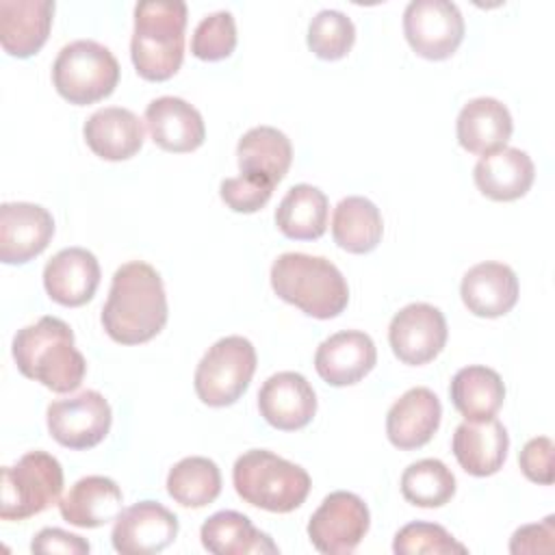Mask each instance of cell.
<instances>
[{
	"label": "cell",
	"instance_id": "6",
	"mask_svg": "<svg viewBox=\"0 0 555 555\" xmlns=\"http://www.w3.org/2000/svg\"><path fill=\"white\" fill-rule=\"evenodd\" d=\"M52 82L67 102L78 106L93 104L115 91L119 63L106 46L93 39H76L59 50L52 65Z\"/></svg>",
	"mask_w": 555,
	"mask_h": 555
},
{
	"label": "cell",
	"instance_id": "25",
	"mask_svg": "<svg viewBox=\"0 0 555 555\" xmlns=\"http://www.w3.org/2000/svg\"><path fill=\"white\" fill-rule=\"evenodd\" d=\"M477 189L494 202H512L522 197L535 178L533 160L518 147H503L486 154L473 169Z\"/></svg>",
	"mask_w": 555,
	"mask_h": 555
},
{
	"label": "cell",
	"instance_id": "2",
	"mask_svg": "<svg viewBox=\"0 0 555 555\" xmlns=\"http://www.w3.org/2000/svg\"><path fill=\"white\" fill-rule=\"evenodd\" d=\"M13 360L20 373L54 392H72L80 386L87 362L74 347L72 327L56 317H41L13 336Z\"/></svg>",
	"mask_w": 555,
	"mask_h": 555
},
{
	"label": "cell",
	"instance_id": "28",
	"mask_svg": "<svg viewBox=\"0 0 555 555\" xmlns=\"http://www.w3.org/2000/svg\"><path fill=\"white\" fill-rule=\"evenodd\" d=\"M236 156L241 173L264 178L275 186L293 163V145L282 130L256 126L238 139Z\"/></svg>",
	"mask_w": 555,
	"mask_h": 555
},
{
	"label": "cell",
	"instance_id": "34",
	"mask_svg": "<svg viewBox=\"0 0 555 555\" xmlns=\"http://www.w3.org/2000/svg\"><path fill=\"white\" fill-rule=\"evenodd\" d=\"M356 41V26L338 9L319 11L308 26V48L323 61L343 59Z\"/></svg>",
	"mask_w": 555,
	"mask_h": 555
},
{
	"label": "cell",
	"instance_id": "22",
	"mask_svg": "<svg viewBox=\"0 0 555 555\" xmlns=\"http://www.w3.org/2000/svg\"><path fill=\"white\" fill-rule=\"evenodd\" d=\"M54 15L52 0H0V43L4 52L28 59L41 50Z\"/></svg>",
	"mask_w": 555,
	"mask_h": 555
},
{
	"label": "cell",
	"instance_id": "10",
	"mask_svg": "<svg viewBox=\"0 0 555 555\" xmlns=\"http://www.w3.org/2000/svg\"><path fill=\"white\" fill-rule=\"evenodd\" d=\"M371 525L366 503L345 490H336L323 499L310 516L308 535L312 546L325 555H345L356 551Z\"/></svg>",
	"mask_w": 555,
	"mask_h": 555
},
{
	"label": "cell",
	"instance_id": "37",
	"mask_svg": "<svg viewBox=\"0 0 555 555\" xmlns=\"http://www.w3.org/2000/svg\"><path fill=\"white\" fill-rule=\"evenodd\" d=\"M273 193V184L264 178L241 173L236 178H225L219 186L221 199L234 212H256L260 210Z\"/></svg>",
	"mask_w": 555,
	"mask_h": 555
},
{
	"label": "cell",
	"instance_id": "15",
	"mask_svg": "<svg viewBox=\"0 0 555 555\" xmlns=\"http://www.w3.org/2000/svg\"><path fill=\"white\" fill-rule=\"evenodd\" d=\"M258 410L271 427L295 431L312 421L317 395L301 373L280 371L258 390Z\"/></svg>",
	"mask_w": 555,
	"mask_h": 555
},
{
	"label": "cell",
	"instance_id": "32",
	"mask_svg": "<svg viewBox=\"0 0 555 555\" xmlns=\"http://www.w3.org/2000/svg\"><path fill=\"white\" fill-rule=\"evenodd\" d=\"M167 492L182 507L210 505L221 492L219 466L202 455L184 457L169 470Z\"/></svg>",
	"mask_w": 555,
	"mask_h": 555
},
{
	"label": "cell",
	"instance_id": "9",
	"mask_svg": "<svg viewBox=\"0 0 555 555\" xmlns=\"http://www.w3.org/2000/svg\"><path fill=\"white\" fill-rule=\"evenodd\" d=\"M403 33L418 56L442 61L462 43L464 17L451 0H412L403 11Z\"/></svg>",
	"mask_w": 555,
	"mask_h": 555
},
{
	"label": "cell",
	"instance_id": "14",
	"mask_svg": "<svg viewBox=\"0 0 555 555\" xmlns=\"http://www.w3.org/2000/svg\"><path fill=\"white\" fill-rule=\"evenodd\" d=\"M54 234L48 208L30 202H4L0 206V260L24 264L39 256Z\"/></svg>",
	"mask_w": 555,
	"mask_h": 555
},
{
	"label": "cell",
	"instance_id": "19",
	"mask_svg": "<svg viewBox=\"0 0 555 555\" xmlns=\"http://www.w3.org/2000/svg\"><path fill=\"white\" fill-rule=\"evenodd\" d=\"M145 124L152 141L167 152H193L206 139L199 111L176 95L152 100L145 108Z\"/></svg>",
	"mask_w": 555,
	"mask_h": 555
},
{
	"label": "cell",
	"instance_id": "36",
	"mask_svg": "<svg viewBox=\"0 0 555 555\" xmlns=\"http://www.w3.org/2000/svg\"><path fill=\"white\" fill-rule=\"evenodd\" d=\"M392 551L397 555H421V553L444 555V553H466L468 548L460 544L444 527L416 520L397 531Z\"/></svg>",
	"mask_w": 555,
	"mask_h": 555
},
{
	"label": "cell",
	"instance_id": "26",
	"mask_svg": "<svg viewBox=\"0 0 555 555\" xmlns=\"http://www.w3.org/2000/svg\"><path fill=\"white\" fill-rule=\"evenodd\" d=\"M121 490L111 477L89 475L78 479L59 501L63 520L74 527H102L121 514Z\"/></svg>",
	"mask_w": 555,
	"mask_h": 555
},
{
	"label": "cell",
	"instance_id": "1",
	"mask_svg": "<svg viewBox=\"0 0 555 555\" xmlns=\"http://www.w3.org/2000/svg\"><path fill=\"white\" fill-rule=\"evenodd\" d=\"M167 295L158 271L143 262L130 260L113 273L108 299L102 308L106 334L121 345L152 340L167 323Z\"/></svg>",
	"mask_w": 555,
	"mask_h": 555
},
{
	"label": "cell",
	"instance_id": "21",
	"mask_svg": "<svg viewBox=\"0 0 555 555\" xmlns=\"http://www.w3.org/2000/svg\"><path fill=\"white\" fill-rule=\"evenodd\" d=\"M453 455L457 464L475 477L494 475L509 449V436L501 421L483 418V421H464L455 427L451 440Z\"/></svg>",
	"mask_w": 555,
	"mask_h": 555
},
{
	"label": "cell",
	"instance_id": "11",
	"mask_svg": "<svg viewBox=\"0 0 555 555\" xmlns=\"http://www.w3.org/2000/svg\"><path fill=\"white\" fill-rule=\"evenodd\" d=\"M50 436L67 449H91L100 444L113 421V412L104 395L82 390L74 397L52 401L46 410Z\"/></svg>",
	"mask_w": 555,
	"mask_h": 555
},
{
	"label": "cell",
	"instance_id": "35",
	"mask_svg": "<svg viewBox=\"0 0 555 555\" xmlns=\"http://www.w3.org/2000/svg\"><path fill=\"white\" fill-rule=\"evenodd\" d=\"M236 48V24L230 11H215L195 26L191 52L202 61L228 59Z\"/></svg>",
	"mask_w": 555,
	"mask_h": 555
},
{
	"label": "cell",
	"instance_id": "27",
	"mask_svg": "<svg viewBox=\"0 0 555 555\" xmlns=\"http://www.w3.org/2000/svg\"><path fill=\"white\" fill-rule=\"evenodd\" d=\"M202 544L215 555H264L278 553V544L256 529L251 520L234 509H223L206 518L199 529Z\"/></svg>",
	"mask_w": 555,
	"mask_h": 555
},
{
	"label": "cell",
	"instance_id": "7",
	"mask_svg": "<svg viewBox=\"0 0 555 555\" xmlns=\"http://www.w3.org/2000/svg\"><path fill=\"white\" fill-rule=\"evenodd\" d=\"M63 490V468L46 451L24 453L15 466L2 468L0 518L24 520L41 514L59 501Z\"/></svg>",
	"mask_w": 555,
	"mask_h": 555
},
{
	"label": "cell",
	"instance_id": "29",
	"mask_svg": "<svg viewBox=\"0 0 555 555\" xmlns=\"http://www.w3.org/2000/svg\"><path fill=\"white\" fill-rule=\"evenodd\" d=\"M449 395L451 403L466 421H483L501 410L505 384L494 369L470 364L453 375Z\"/></svg>",
	"mask_w": 555,
	"mask_h": 555
},
{
	"label": "cell",
	"instance_id": "17",
	"mask_svg": "<svg viewBox=\"0 0 555 555\" xmlns=\"http://www.w3.org/2000/svg\"><path fill=\"white\" fill-rule=\"evenodd\" d=\"M100 284L98 258L85 247H65L43 267V286L52 301L61 306L87 304Z\"/></svg>",
	"mask_w": 555,
	"mask_h": 555
},
{
	"label": "cell",
	"instance_id": "20",
	"mask_svg": "<svg viewBox=\"0 0 555 555\" xmlns=\"http://www.w3.org/2000/svg\"><path fill=\"white\" fill-rule=\"evenodd\" d=\"M460 295L468 312L475 317H503L518 301V278L512 267L486 260L464 273Z\"/></svg>",
	"mask_w": 555,
	"mask_h": 555
},
{
	"label": "cell",
	"instance_id": "8",
	"mask_svg": "<svg viewBox=\"0 0 555 555\" xmlns=\"http://www.w3.org/2000/svg\"><path fill=\"white\" fill-rule=\"evenodd\" d=\"M256 371V349L243 336L219 338L195 369V392L210 408L232 405L243 397Z\"/></svg>",
	"mask_w": 555,
	"mask_h": 555
},
{
	"label": "cell",
	"instance_id": "4",
	"mask_svg": "<svg viewBox=\"0 0 555 555\" xmlns=\"http://www.w3.org/2000/svg\"><path fill=\"white\" fill-rule=\"evenodd\" d=\"M275 295L314 319L338 317L349 301V286L334 262L323 256L288 251L271 264Z\"/></svg>",
	"mask_w": 555,
	"mask_h": 555
},
{
	"label": "cell",
	"instance_id": "38",
	"mask_svg": "<svg viewBox=\"0 0 555 555\" xmlns=\"http://www.w3.org/2000/svg\"><path fill=\"white\" fill-rule=\"evenodd\" d=\"M520 470L535 483H553V440L546 436L531 438L518 453Z\"/></svg>",
	"mask_w": 555,
	"mask_h": 555
},
{
	"label": "cell",
	"instance_id": "5",
	"mask_svg": "<svg viewBox=\"0 0 555 555\" xmlns=\"http://www.w3.org/2000/svg\"><path fill=\"white\" fill-rule=\"evenodd\" d=\"M232 483L245 503L275 514L297 509L310 492V475L267 449L245 451L234 462Z\"/></svg>",
	"mask_w": 555,
	"mask_h": 555
},
{
	"label": "cell",
	"instance_id": "18",
	"mask_svg": "<svg viewBox=\"0 0 555 555\" xmlns=\"http://www.w3.org/2000/svg\"><path fill=\"white\" fill-rule=\"evenodd\" d=\"M442 416L440 399L425 386L405 390L386 414L388 440L403 451L427 444Z\"/></svg>",
	"mask_w": 555,
	"mask_h": 555
},
{
	"label": "cell",
	"instance_id": "24",
	"mask_svg": "<svg viewBox=\"0 0 555 555\" xmlns=\"http://www.w3.org/2000/svg\"><path fill=\"white\" fill-rule=\"evenodd\" d=\"M91 152L104 160H126L143 145V121L128 108L106 106L95 111L82 128Z\"/></svg>",
	"mask_w": 555,
	"mask_h": 555
},
{
	"label": "cell",
	"instance_id": "31",
	"mask_svg": "<svg viewBox=\"0 0 555 555\" xmlns=\"http://www.w3.org/2000/svg\"><path fill=\"white\" fill-rule=\"evenodd\" d=\"M327 197L312 184H295L282 197L275 210L278 230L295 241L323 236L327 228Z\"/></svg>",
	"mask_w": 555,
	"mask_h": 555
},
{
	"label": "cell",
	"instance_id": "3",
	"mask_svg": "<svg viewBox=\"0 0 555 555\" xmlns=\"http://www.w3.org/2000/svg\"><path fill=\"white\" fill-rule=\"evenodd\" d=\"M186 4L182 0H143L134 7L130 56L145 80L171 78L184 59Z\"/></svg>",
	"mask_w": 555,
	"mask_h": 555
},
{
	"label": "cell",
	"instance_id": "40",
	"mask_svg": "<svg viewBox=\"0 0 555 555\" xmlns=\"http://www.w3.org/2000/svg\"><path fill=\"white\" fill-rule=\"evenodd\" d=\"M33 553H65V555H82L89 553L91 546L87 540H82L76 533L63 531L59 527H46L41 529L33 542H30Z\"/></svg>",
	"mask_w": 555,
	"mask_h": 555
},
{
	"label": "cell",
	"instance_id": "30",
	"mask_svg": "<svg viewBox=\"0 0 555 555\" xmlns=\"http://www.w3.org/2000/svg\"><path fill=\"white\" fill-rule=\"evenodd\" d=\"M382 234V212L371 199L349 195L336 204L332 217V236L340 249L349 254H366L379 245Z\"/></svg>",
	"mask_w": 555,
	"mask_h": 555
},
{
	"label": "cell",
	"instance_id": "12",
	"mask_svg": "<svg viewBox=\"0 0 555 555\" xmlns=\"http://www.w3.org/2000/svg\"><path fill=\"white\" fill-rule=\"evenodd\" d=\"M447 319L444 314L425 301L403 306L390 321L388 343L392 353L403 364H427L431 362L447 343Z\"/></svg>",
	"mask_w": 555,
	"mask_h": 555
},
{
	"label": "cell",
	"instance_id": "13",
	"mask_svg": "<svg viewBox=\"0 0 555 555\" xmlns=\"http://www.w3.org/2000/svg\"><path fill=\"white\" fill-rule=\"evenodd\" d=\"M178 535V518L156 501L126 507L113 525V548L121 555H152L167 548Z\"/></svg>",
	"mask_w": 555,
	"mask_h": 555
},
{
	"label": "cell",
	"instance_id": "23",
	"mask_svg": "<svg viewBox=\"0 0 555 555\" xmlns=\"http://www.w3.org/2000/svg\"><path fill=\"white\" fill-rule=\"evenodd\" d=\"M455 130L464 150L486 156L505 147L514 124L503 102L496 98H475L462 106Z\"/></svg>",
	"mask_w": 555,
	"mask_h": 555
},
{
	"label": "cell",
	"instance_id": "39",
	"mask_svg": "<svg viewBox=\"0 0 555 555\" xmlns=\"http://www.w3.org/2000/svg\"><path fill=\"white\" fill-rule=\"evenodd\" d=\"M555 551V516H546L538 525H525L514 531L509 553H553Z\"/></svg>",
	"mask_w": 555,
	"mask_h": 555
},
{
	"label": "cell",
	"instance_id": "33",
	"mask_svg": "<svg viewBox=\"0 0 555 555\" xmlns=\"http://www.w3.org/2000/svg\"><path fill=\"white\" fill-rule=\"evenodd\" d=\"M401 494L418 507H442L455 494V477L444 462L425 457L403 470Z\"/></svg>",
	"mask_w": 555,
	"mask_h": 555
},
{
	"label": "cell",
	"instance_id": "16",
	"mask_svg": "<svg viewBox=\"0 0 555 555\" xmlns=\"http://www.w3.org/2000/svg\"><path fill=\"white\" fill-rule=\"evenodd\" d=\"M377 362V349L369 334L360 330L336 332L325 338L314 353V369L330 386L358 384Z\"/></svg>",
	"mask_w": 555,
	"mask_h": 555
}]
</instances>
